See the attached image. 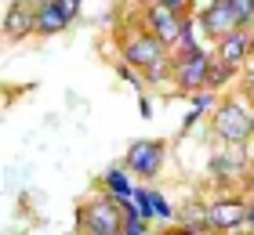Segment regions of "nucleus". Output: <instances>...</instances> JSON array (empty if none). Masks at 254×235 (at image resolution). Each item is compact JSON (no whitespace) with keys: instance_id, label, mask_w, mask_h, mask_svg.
Segmentation results:
<instances>
[{"instance_id":"obj_1","label":"nucleus","mask_w":254,"mask_h":235,"mask_svg":"<svg viewBox=\"0 0 254 235\" xmlns=\"http://www.w3.org/2000/svg\"><path fill=\"white\" fill-rule=\"evenodd\" d=\"M214 131L225 141H247L251 131H254V112L240 101H229V105H222V112L214 116Z\"/></svg>"},{"instance_id":"obj_2","label":"nucleus","mask_w":254,"mask_h":235,"mask_svg":"<svg viewBox=\"0 0 254 235\" xmlns=\"http://www.w3.org/2000/svg\"><path fill=\"white\" fill-rule=\"evenodd\" d=\"M84 217H87V225H91L95 235H117V232H124V210H120V199L117 195L95 199Z\"/></svg>"},{"instance_id":"obj_3","label":"nucleus","mask_w":254,"mask_h":235,"mask_svg":"<svg viewBox=\"0 0 254 235\" xmlns=\"http://www.w3.org/2000/svg\"><path fill=\"white\" fill-rule=\"evenodd\" d=\"M247 221V206L240 203V199H214L211 206H207L203 214V228H214V232H233Z\"/></svg>"},{"instance_id":"obj_4","label":"nucleus","mask_w":254,"mask_h":235,"mask_svg":"<svg viewBox=\"0 0 254 235\" xmlns=\"http://www.w3.org/2000/svg\"><path fill=\"white\" fill-rule=\"evenodd\" d=\"M207 73H211V54H203L200 47H189L178 62V84L186 91H200L207 87Z\"/></svg>"},{"instance_id":"obj_5","label":"nucleus","mask_w":254,"mask_h":235,"mask_svg":"<svg viewBox=\"0 0 254 235\" xmlns=\"http://www.w3.org/2000/svg\"><path fill=\"white\" fill-rule=\"evenodd\" d=\"M164 163V141H134L127 148V167H131L138 178H153Z\"/></svg>"},{"instance_id":"obj_6","label":"nucleus","mask_w":254,"mask_h":235,"mask_svg":"<svg viewBox=\"0 0 254 235\" xmlns=\"http://www.w3.org/2000/svg\"><path fill=\"white\" fill-rule=\"evenodd\" d=\"M200 26H203V33H207V37L222 40V37H229V33H236V29H240V18L233 15V7H229L225 0H214V4L203 11Z\"/></svg>"},{"instance_id":"obj_7","label":"nucleus","mask_w":254,"mask_h":235,"mask_svg":"<svg viewBox=\"0 0 254 235\" xmlns=\"http://www.w3.org/2000/svg\"><path fill=\"white\" fill-rule=\"evenodd\" d=\"M124 58L131 65H156L160 58H164V44H160L153 33L149 37H134V40H127V47H124Z\"/></svg>"},{"instance_id":"obj_8","label":"nucleus","mask_w":254,"mask_h":235,"mask_svg":"<svg viewBox=\"0 0 254 235\" xmlns=\"http://www.w3.org/2000/svg\"><path fill=\"white\" fill-rule=\"evenodd\" d=\"M149 26H153V37L164 44V47L175 44L182 37V18L175 15V11H167L164 4H156L153 11H149Z\"/></svg>"},{"instance_id":"obj_9","label":"nucleus","mask_w":254,"mask_h":235,"mask_svg":"<svg viewBox=\"0 0 254 235\" xmlns=\"http://www.w3.org/2000/svg\"><path fill=\"white\" fill-rule=\"evenodd\" d=\"M247 51H251V37L244 29H236V33H229V37H222L218 40V62H225V65H240L247 58Z\"/></svg>"},{"instance_id":"obj_10","label":"nucleus","mask_w":254,"mask_h":235,"mask_svg":"<svg viewBox=\"0 0 254 235\" xmlns=\"http://www.w3.org/2000/svg\"><path fill=\"white\" fill-rule=\"evenodd\" d=\"M65 26H69V18L62 15V7L55 4V0H44L40 11L33 15V29L44 33V37H51V33H62Z\"/></svg>"},{"instance_id":"obj_11","label":"nucleus","mask_w":254,"mask_h":235,"mask_svg":"<svg viewBox=\"0 0 254 235\" xmlns=\"http://www.w3.org/2000/svg\"><path fill=\"white\" fill-rule=\"evenodd\" d=\"M4 33L11 40H18V37H26V33H33V15L22 4H15L7 11V18H4Z\"/></svg>"},{"instance_id":"obj_12","label":"nucleus","mask_w":254,"mask_h":235,"mask_svg":"<svg viewBox=\"0 0 254 235\" xmlns=\"http://www.w3.org/2000/svg\"><path fill=\"white\" fill-rule=\"evenodd\" d=\"M106 185H109V192L117 195V199H131V195H134L131 185H127V178H124L120 170H109V174H106Z\"/></svg>"},{"instance_id":"obj_13","label":"nucleus","mask_w":254,"mask_h":235,"mask_svg":"<svg viewBox=\"0 0 254 235\" xmlns=\"http://www.w3.org/2000/svg\"><path fill=\"white\" fill-rule=\"evenodd\" d=\"M229 7H233V15L240 18V26H247V22L254 18V0H225Z\"/></svg>"},{"instance_id":"obj_14","label":"nucleus","mask_w":254,"mask_h":235,"mask_svg":"<svg viewBox=\"0 0 254 235\" xmlns=\"http://www.w3.org/2000/svg\"><path fill=\"white\" fill-rule=\"evenodd\" d=\"M233 76V65H225V62H211V73H207V87H218L222 80Z\"/></svg>"},{"instance_id":"obj_15","label":"nucleus","mask_w":254,"mask_h":235,"mask_svg":"<svg viewBox=\"0 0 254 235\" xmlns=\"http://www.w3.org/2000/svg\"><path fill=\"white\" fill-rule=\"evenodd\" d=\"M134 199H138V214L142 217H156L153 214V192H138Z\"/></svg>"},{"instance_id":"obj_16","label":"nucleus","mask_w":254,"mask_h":235,"mask_svg":"<svg viewBox=\"0 0 254 235\" xmlns=\"http://www.w3.org/2000/svg\"><path fill=\"white\" fill-rule=\"evenodd\" d=\"M55 4L62 7V15H65V18H76V11H80V0H55Z\"/></svg>"},{"instance_id":"obj_17","label":"nucleus","mask_w":254,"mask_h":235,"mask_svg":"<svg viewBox=\"0 0 254 235\" xmlns=\"http://www.w3.org/2000/svg\"><path fill=\"white\" fill-rule=\"evenodd\" d=\"M156 4H164L167 11H175V15H182V11L189 7V0H156Z\"/></svg>"},{"instance_id":"obj_18","label":"nucleus","mask_w":254,"mask_h":235,"mask_svg":"<svg viewBox=\"0 0 254 235\" xmlns=\"http://www.w3.org/2000/svg\"><path fill=\"white\" fill-rule=\"evenodd\" d=\"M211 105H214L211 94H200V98H196V109H211Z\"/></svg>"},{"instance_id":"obj_19","label":"nucleus","mask_w":254,"mask_h":235,"mask_svg":"<svg viewBox=\"0 0 254 235\" xmlns=\"http://www.w3.org/2000/svg\"><path fill=\"white\" fill-rule=\"evenodd\" d=\"M247 228H251V232H254V203H251V206H247Z\"/></svg>"},{"instance_id":"obj_20","label":"nucleus","mask_w":254,"mask_h":235,"mask_svg":"<svg viewBox=\"0 0 254 235\" xmlns=\"http://www.w3.org/2000/svg\"><path fill=\"white\" fill-rule=\"evenodd\" d=\"M175 235H196V228H178Z\"/></svg>"},{"instance_id":"obj_21","label":"nucleus","mask_w":254,"mask_h":235,"mask_svg":"<svg viewBox=\"0 0 254 235\" xmlns=\"http://www.w3.org/2000/svg\"><path fill=\"white\" fill-rule=\"evenodd\" d=\"M229 235H254V232H251V228H247V232H240V228H233V232H229Z\"/></svg>"},{"instance_id":"obj_22","label":"nucleus","mask_w":254,"mask_h":235,"mask_svg":"<svg viewBox=\"0 0 254 235\" xmlns=\"http://www.w3.org/2000/svg\"><path fill=\"white\" fill-rule=\"evenodd\" d=\"M117 235H127V232H117Z\"/></svg>"}]
</instances>
